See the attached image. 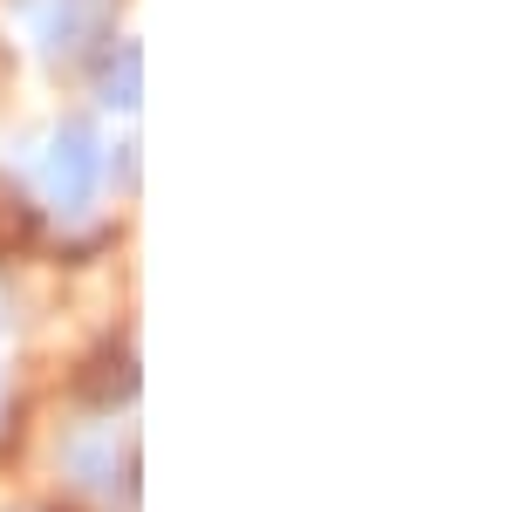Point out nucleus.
Masks as SVG:
<instances>
[{"instance_id": "6", "label": "nucleus", "mask_w": 512, "mask_h": 512, "mask_svg": "<svg viewBox=\"0 0 512 512\" xmlns=\"http://www.w3.org/2000/svg\"><path fill=\"white\" fill-rule=\"evenodd\" d=\"M21 233H28V212H21V198L0 192V246H7V239H21Z\"/></svg>"}, {"instance_id": "5", "label": "nucleus", "mask_w": 512, "mask_h": 512, "mask_svg": "<svg viewBox=\"0 0 512 512\" xmlns=\"http://www.w3.org/2000/svg\"><path fill=\"white\" fill-rule=\"evenodd\" d=\"M69 465L82 472V485H110V472H117V451H110V444H76V451H69Z\"/></svg>"}, {"instance_id": "3", "label": "nucleus", "mask_w": 512, "mask_h": 512, "mask_svg": "<svg viewBox=\"0 0 512 512\" xmlns=\"http://www.w3.org/2000/svg\"><path fill=\"white\" fill-rule=\"evenodd\" d=\"M82 396L103 403V410H110V403H130V396H137V369H130V355H103L96 376H82Z\"/></svg>"}, {"instance_id": "1", "label": "nucleus", "mask_w": 512, "mask_h": 512, "mask_svg": "<svg viewBox=\"0 0 512 512\" xmlns=\"http://www.w3.org/2000/svg\"><path fill=\"white\" fill-rule=\"evenodd\" d=\"M48 192L62 198V212H82L96 192V137L89 123H62L48 144Z\"/></svg>"}, {"instance_id": "2", "label": "nucleus", "mask_w": 512, "mask_h": 512, "mask_svg": "<svg viewBox=\"0 0 512 512\" xmlns=\"http://www.w3.org/2000/svg\"><path fill=\"white\" fill-rule=\"evenodd\" d=\"M96 28H103V0H55V14H48V55H82Z\"/></svg>"}, {"instance_id": "4", "label": "nucleus", "mask_w": 512, "mask_h": 512, "mask_svg": "<svg viewBox=\"0 0 512 512\" xmlns=\"http://www.w3.org/2000/svg\"><path fill=\"white\" fill-rule=\"evenodd\" d=\"M110 103L117 110H137L144 103V55L137 48H117V62H110Z\"/></svg>"}]
</instances>
